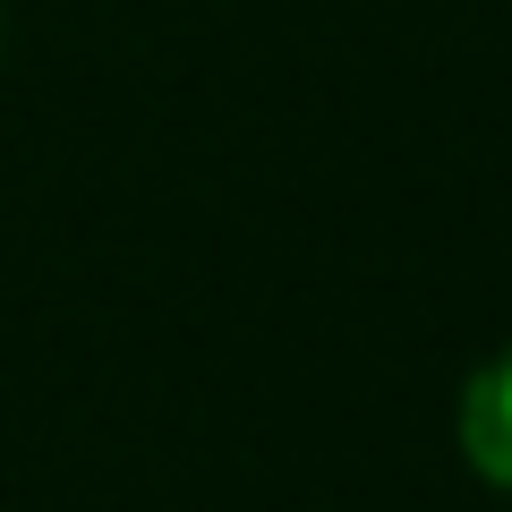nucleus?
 <instances>
[{
    "mask_svg": "<svg viewBox=\"0 0 512 512\" xmlns=\"http://www.w3.org/2000/svg\"><path fill=\"white\" fill-rule=\"evenodd\" d=\"M453 436H461V461H470L487 487L512 495V350H495V359L478 367L470 384H461V419H453Z\"/></svg>",
    "mask_w": 512,
    "mask_h": 512,
    "instance_id": "nucleus-1",
    "label": "nucleus"
}]
</instances>
